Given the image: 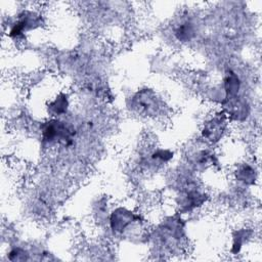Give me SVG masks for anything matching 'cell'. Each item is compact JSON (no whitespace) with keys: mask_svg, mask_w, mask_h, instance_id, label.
<instances>
[{"mask_svg":"<svg viewBox=\"0 0 262 262\" xmlns=\"http://www.w3.org/2000/svg\"><path fill=\"white\" fill-rule=\"evenodd\" d=\"M42 139L49 144H63L69 146L72 143L75 132L59 119L53 118L42 127Z\"/></svg>","mask_w":262,"mask_h":262,"instance_id":"1","label":"cell"},{"mask_svg":"<svg viewBox=\"0 0 262 262\" xmlns=\"http://www.w3.org/2000/svg\"><path fill=\"white\" fill-rule=\"evenodd\" d=\"M138 221L139 216L133 214L127 209L118 208L114 210L111 215L110 225L114 232L124 233Z\"/></svg>","mask_w":262,"mask_h":262,"instance_id":"2","label":"cell"},{"mask_svg":"<svg viewBox=\"0 0 262 262\" xmlns=\"http://www.w3.org/2000/svg\"><path fill=\"white\" fill-rule=\"evenodd\" d=\"M225 118L226 116L223 113L222 116L221 115L214 116L212 119L208 120L205 123L204 128L202 130L203 137L212 143L220 140L225 130V124H226Z\"/></svg>","mask_w":262,"mask_h":262,"instance_id":"3","label":"cell"},{"mask_svg":"<svg viewBox=\"0 0 262 262\" xmlns=\"http://www.w3.org/2000/svg\"><path fill=\"white\" fill-rule=\"evenodd\" d=\"M239 89H241V80L234 72L230 71L229 73L226 74V76L223 79V90H224L223 101L236 97L239 92Z\"/></svg>","mask_w":262,"mask_h":262,"instance_id":"4","label":"cell"},{"mask_svg":"<svg viewBox=\"0 0 262 262\" xmlns=\"http://www.w3.org/2000/svg\"><path fill=\"white\" fill-rule=\"evenodd\" d=\"M70 101L67 93H59L48 104V113L53 117H59L64 115L69 110Z\"/></svg>","mask_w":262,"mask_h":262,"instance_id":"5","label":"cell"},{"mask_svg":"<svg viewBox=\"0 0 262 262\" xmlns=\"http://www.w3.org/2000/svg\"><path fill=\"white\" fill-rule=\"evenodd\" d=\"M175 35L179 41H182V42L188 41L191 39V37L193 35V29L190 24L185 23L176 28Z\"/></svg>","mask_w":262,"mask_h":262,"instance_id":"6","label":"cell"},{"mask_svg":"<svg viewBox=\"0 0 262 262\" xmlns=\"http://www.w3.org/2000/svg\"><path fill=\"white\" fill-rule=\"evenodd\" d=\"M27 255V252L21 248H14L9 251V253L7 254V258L11 261H24L29 260V257Z\"/></svg>","mask_w":262,"mask_h":262,"instance_id":"7","label":"cell"}]
</instances>
